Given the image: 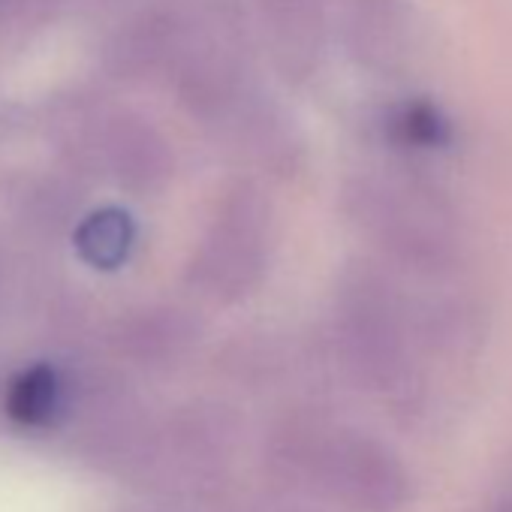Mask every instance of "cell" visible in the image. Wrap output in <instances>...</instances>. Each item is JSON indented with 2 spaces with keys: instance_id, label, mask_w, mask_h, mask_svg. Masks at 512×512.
Wrapping results in <instances>:
<instances>
[{
  "instance_id": "obj_1",
  "label": "cell",
  "mask_w": 512,
  "mask_h": 512,
  "mask_svg": "<svg viewBox=\"0 0 512 512\" xmlns=\"http://www.w3.org/2000/svg\"><path fill=\"white\" fill-rule=\"evenodd\" d=\"M341 202L353 229L398 278L443 281L464 275V220L452 199L422 172L407 166L356 172L347 178Z\"/></svg>"
},
{
  "instance_id": "obj_2",
  "label": "cell",
  "mask_w": 512,
  "mask_h": 512,
  "mask_svg": "<svg viewBox=\"0 0 512 512\" xmlns=\"http://www.w3.org/2000/svg\"><path fill=\"white\" fill-rule=\"evenodd\" d=\"M338 332L353 371L404 410L428 398L425 347L407 284L374 263H353L341 275Z\"/></svg>"
},
{
  "instance_id": "obj_3",
  "label": "cell",
  "mask_w": 512,
  "mask_h": 512,
  "mask_svg": "<svg viewBox=\"0 0 512 512\" xmlns=\"http://www.w3.org/2000/svg\"><path fill=\"white\" fill-rule=\"evenodd\" d=\"M275 214L253 181L226 187L193 250L187 281L211 299L235 302L263 284L272 263Z\"/></svg>"
},
{
  "instance_id": "obj_4",
  "label": "cell",
  "mask_w": 512,
  "mask_h": 512,
  "mask_svg": "<svg viewBox=\"0 0 512 512\" xmlns=\"http://www.w3.org/2000/svg\"><path fill=\"white\" fill-rule=\"evenodd\" d=\"M64 142L79 166L100 172L133 196L160 193L175 172V157L163 133L127 109L76 115Z\"/></svg>"
},
{
  "instance_id": "obj_5",
  "label": "cell",
  "mask_w": 512,
  "mask_h": 512,
  "mask_svg": "<svg viewBox=\"0 0 512 512\" xmlns=\"http://www.w3.org/2000/svg\"><path fill=\"white\" fill-rule=\"evenodd\" d=\"M341 40L350 61L371 76H401L419 46L413 0H344Z\"/></svg>"
},
{
  "instance_id": "obj_6",
  "label": "cell",
  "mask_w": 512,
  "mask_h": 512,
  "mask_svg": "<svg viewBox=\"0 0 512 512\" xmlns=\"http://www.w3.org/2000/svg\"><path fill=\"white\" fill-rule=\"evenodd\" d=\"M253 13L275 70L287 82H308L326 55L329 0H253Z\"/></svg>"
},
{
  "instance_id": "obj_7",
  "label": "cell",
  "mask_w": 512,
  "mask_h": 512,
  "mask_svg": "<svg viewBox=\"0 0 512 512\" xmlns=\"http://www.w3.org/2000/svg\"><path fill=\"white\" fill-rule=\"evenodd\" d=\"M335 482L362 512H398L413 497L404 461L371 437H344L335 446Z\"/></svg>"
},
{
  "instance_id": "obj_8",
  "label": "cell",
  "mask_w": 512,
  "mask_h": 512,
  "mask_svg": "<svg viewBox=\"0 0 512 512\" xmlns=\"http://www.w3.org/2000/svg\"><path fill=\"white\" fill-rule=\"evenodd\" d=\"M187 16L175 10H148L133 16L112 37L106 49V67L118 79H169V70L178 58L184 40Z\"/></svg>"
},
{
  "instance_id": "obj_9",
  "label": "cell",
  "mask_w": 512,
  "mask_h": 512,
  "mask_svg": "<svg viewBox=\"0 0 512 512\" xmlns=\"http://www.w3.org/2000/svg\"><path fill=\"white\" fill-rule=\"evenodd\" d=\"M383 136L395 151H404L407 157H425L446 151L455 139V127L437 103L425 97H407L386 109Z\"/></svg>"
},
{
  "instance_id": "obj_10",
  "label": "cell",
  "mask_w": 512,
  "mask_h": 512,
  "mask_svg": "<svg viewBox=\"0 0 512 512\" xmlns=\"http://www.w3.org/2000/svg\"><path fill=\"white\" fill-rule=\"evenodd\" d=\"M76 250L91 269L115 272L121 269L136 247V223L124 208L106 205L85 214L76 223Z\"/></svg>"
},
{
  "instance_id": "obj_11",
  "label": "cell",
  "mask_w": 512,
  "mask_h": 512,
  "mask_svg": "<svg viewBox=\"0 0 512 512\" xmlns=\"http://www.w3.org/2000/svg\"><path fill=\"white\" fill-rule=\"evenodd\" d=\"M67 404V386L58 368L31 365L19 371L4 395L7 416L22 428H49Z\"/></svg>"
},
{
  "instance_id": "obj_12",
  "label": "cell",
  "mask_w": 512,
  "mask_h": 512,
  "mask_svg": "<svg viewBox=\"0 0 512 512\" xmlns=\"http://www.w3.org/2000/svg\"><path fill=\"white\" fill-rule=\"evenodd\" d=\"M476 512H512V461L494 476Z\"/></svg>"
}]
</instances>
